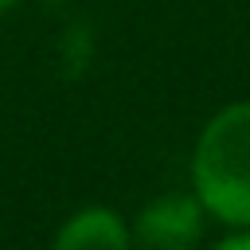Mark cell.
Instances as JSON below:
<instances>
[{"label": "cell", "instance_id": "obj_5", "mask_svg": "<svg viewBox=\"0 0 250 250\" xmlns=\"http://www.w3.org/2000/svg\"><path fill=\"white\" fill-rule=\"evenodd\" d=\"M12 4H16V0H0V12H4V8H12Z\"/></svg>", "mask_w": 250, "mask_h": 250}, {"label": "cell", "instance_id": "obj_1", "mask_svg": "<svg viewBox=\"0 0 250 250\" xmlns=\"http://www.w3.org/2000/svg\"><path fill=\"white\" fill-rule=\"evenodd\" d=\"M199 203L230 227H250V102L223 109L195 148Z\"/></svg>", "mask_w": 250, "mask_h": 250}, {"label": "cell", "instance_id": "obj_4", "mask_svg": "<svg viewBox=\"0 0 250 250\" xmlns=\"http://www.w3.org/2000/svg\"><path fill=\"white\" fill-rule=\"evenodd\" d=\"M219 246H223V250H250V234H230V238H223Z\"/></svg>", "mask_w": 250, "mask_h": 250}, {"label": "cell", "instance_id": "obj_2", "mask_svg": "<svg viewBox=\"0 0 250 250\" xmlns=\"http://www.w3.org/2000/svg\"><path fill=\"white\" fill-rule=\"evenodd\" d=\"M137 234L148 246H164V250H180L191 246L199 234V199L191 195H160L156 203H148L137 219Z\"/></svg>", "mask_w": 250, "mask_h": 250}, {"label": "cell", "instance_id": "obj_3", "mask_svg": "<svg viewBox=\"0 0 250 250\" xmlns=\"http://www.w3.org/2000/svg\"><path fill=\"white\" fill-rule=\"evenodd\" d=\"M62 250H125L129 246V230L121 227V219L105 207H90V211H78L74 219H66V227L59 230L55 238Z\"/></svg>", "mask_w": 250, "mask_h": 250}]
</instances>
